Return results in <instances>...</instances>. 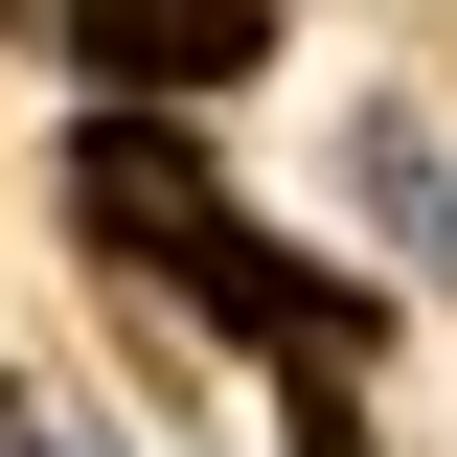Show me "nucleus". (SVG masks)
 Segmentation results:
<instances>
[{"instance_id":"obj_1","label":"nucleus","mask_w":457,"mask_h":457,"mask_svg":"<svg viewBox=\"0 0 457 457\" xmlns=\"http://www.w3.org/2000/svg\"><path fill=\"white\" fill-rule=\"evenodd\" d=\"M389 206L435 228V275H457V183H435V137H389Z\"/></svg>"},{"instance_id":"obj_2","label":"nucleus","mask_w":457,"mask_h":457,"mask_svg":"<svg viewBox=\"0 0 457 457\" xmlns=\"http://www.w3.org/2000/svg\"><path fill=\"white\" fill-rule=\"evenodd\" d=\"M0 457H46V435H23V411H0Z\"/></svg>"}]
</instances>
